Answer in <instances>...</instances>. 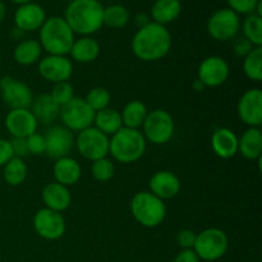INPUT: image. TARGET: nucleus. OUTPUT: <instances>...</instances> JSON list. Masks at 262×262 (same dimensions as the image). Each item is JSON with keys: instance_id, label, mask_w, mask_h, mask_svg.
Here are the masks:
<instances>
[{"instance_id": "nucleus-17", "label": "nucleus", "mask_w": 262, "mask_h": 262, "mask_svg": "<svg viewBox=\"0 0 262 262\" xmlns=\"http://www.w3.org/2000/svg\"><path fill=\"white\" fill-rule=\"evenodd\" d=\"M38 122L30 109H13L5 117V128L12 137L27 138L37 132Z\"/></svg>"}, {"instance_id": "nucleus-24", "label": "nucleus", "mask_w": 262, "mask_h": 262, "mask_svg": "<svg viewBox=\"0 0 262 262\" xmlns=\"http://www.w3.org/2000/svg\"><path fill=\"white\" fill-rule=\"evenodd\" d=\"M30 110L38 123L48 125L58 119L60 106L51 99L50 94H41L37 97H33Z\"/></svg>"}, {"instance_id": "nucleus-25", "label": "nucleus", "mask_w": 262, "mask_h": 262, "mask_svg": "<svg viewBox=\"0 0 262 262\" xmlns=\"http://www.w3.org/2000/svg\"><path fill=\"white\" fill-rule=\"evenodd\" d=\"M72 60L79 64H89L96 60L100 55V45L95 38L90 36H82L78 40H74L69 51Z\"/></svg>"}, {"instance_id": "nucleus-36", "label": "nucleus", "mask_w": 262, "mask_h": 262, "mask_svg": "<svg viewBox=\"0 0 262 262\" xmlns=\"http://www.w3.org/2000/svg\"><path fill=\"white\" fill-rule=\"evenodd\" d=\"M50 96L59 106H63V105L68 104L74 96V90L69 82H60V83L54 84L53 90L50 92Z\"/></svg>"}, {"instance_id": "nucleus-44", "label": "nucleus", "mask_w": 262, "mask_h": 262, "mask_svg": "<svg viewBox=\"0 0 262 262\" xmlns=\"http://www.w3.org/2000/svg\"><path fill=\"white\" fill-rule=\"evenodd\" d=\"M150 22H151L150 17H148L146 13H138V14L135 17V23L138 28L143 27V26H146Z\"/></svg>"}, {"instance_id": "nucleus-22", "label": "nucleus", "mask_w": 262, "mask_h": 262, "mask_svg": "<svg viewBox=\"0 0 262 262\" xmlns=\"http://www.w3.org/2000/svg\"><path fill=\"white\" fill-rule=\"evenodd\" d=\"M53 176L56 183L71 187L81 179L82 168L76 159L66 156V158L55 160L53 166Z\"/></svg>"}, {"instance_id": "nucleus-6", "label": "nucleus", "mask_w": 262, "mask_h": 262, "mask_svg": "<svg viewBox=\"0 0 262 262\" xmlns=\"http://www.w3.org/2000/svg\"><path fill=\"white\" fill-rule=\"evenodd\" d=\"M229 246V239L224 230L219 228H207L196 235L192 250L196 252L200 260L214 262L225 255Z\"/></svg>"}, {"instance_id": "nucleus-5", "label": "nucleus", "mask_w": 262, "mask_h": 262, "mask_svg": "<svg viewBox=\"0 0 262 262\" xmlns=\"http://www.w3.org/2000/svg\"><path fill=\"white\" fill-rule=\"evenodd\" d=\"M130 212L136 222L145 228H156L166 217V205L151 192H138L129 204Z\"/></svg>"}, {"instance_id": "nucleus-32", "label": "nucleus", "mask_w": 262, "mask_h": 262, "mask_svg": "<svg viewBox=\"0 0 262 262\" xmlns=\"http://www.w3.org/2000/svg\"><path fill=\"white\" fill-rule=\"evenodd\" d=\"M241 30L243 32V37L253 48L262 46V17H258L255 13L247 15L241 25Z\"/></svg>"}, {"instance_id": "nucleus-19", "label": "nucleus", "mask_w": 262, "mask_h": 262, "mask_svg": "<svg viewBox=\"0 0 262 262\" xmlns=\"http://www.w3.org/2000/svg\"><path fill=\"white\" fill-rule=\"evenodd\" d=\"M148 187L151 193L165 201L178 196L181 192V181L173 171L160 170L151 177Z\"/></svg>"}, {"instance_id": "nucleus-26", "label": "nucleus", "mask_w": 262, "mask_h": 262, "mask_svg": "<svg viewBox=\"0 0 262 262\" xmlns=\"http://www.w3.org/2000/svg\"><path fill=\"white\" fill-rule=\"evenodd\" d=\"M182 13L181 0H155L151 7L152 22L166 26L178 19Z\"/></svg>"}, {"instance_id": "nucleus-41", "label": "nucleus", "mask_w": 262, "mask_h": 262, "mask_svg": "<svg viewBox=\"0 0 262 262\" xmlns=\"http://www.w3.org/2000/svg\"><path fill=\"white\" fill-rule=\"evenodd\" d=\"M13 156L14 155H13L12 146H10L9 140L0 138V168L4 166Z\"/></svg>"}, {"instance_id": "nucleus-21", "label": "nucleus", "mask_w": 262, "mask_h": 262, "mask_svg": "<svg viewBox=\"0 0 262 262\" xmlns=\"http://www.w3.org/2000/svg\"><path fill=\"white\" fill-rule=\"evenodd\" d=\"M211 147L220 159H232L238 154V136L229 128H219L211 136Z\"/></svg>"}, {"instance_id": "nucleus-29", "label": "nucleus", "mask_w": 262, "mask_h": 262, "mask_svg": "<svg viewBox=\"0 0 262 262\" xmlns=\"http://www.w3.org/2000/svg\"><path fill=\"white\" fill-rule=\"evenodd\" d=\"M147 114V106L142 101H138V100L129 101L120 112L123 127L129 128V129H140L145 123Z\"/></svg>"}, {"instance_id": "nucleus-2", "label": "nucleus", "mask_w": 262, "mask_h": 262, "mask_svg": "<svg viewBox=\"0 0 262 262\" xmlns=\"http://www.w3.org/2000/svg\"><path fill=\"white\" fill-rule=\"evenodd\" d=\"M104 5L99 0H71L64 10V19L74 35L90 36L104 26Z\"/></svg>"}, {"instance_id": "nucleus-16", "label": "nucleus", "mask_w": 262, "mask_h": 262, "mask_svg": "<svg viewBox=\"0 0 262 262\" xmlns=\"http://www.w3.org/2000/svg\"><path fill=\"white\" fill-rule=\"evenodd\" d=\"M43 136L46 141L45 154L49 158L58 160V159L69 156V152L74 146L73 132L67 129L63 125H54L49 128L46 135Z\"/></svg>"}, {"instance_id": "nucleus-28", "label": "nucleus", "mask_w": 262, "mask_h": 262, "mask_svg": "<svg viewBox=\"0 0 262 262\" xmlns=\"http://www.w3.org/2000/svg\"><path fill=\"white\" fill-rule=\"evenodd\" d=\"M94 127L97 128L104 135L113 136L114 133H117L118 130L123 128L120 112L109 106L106 109L95 113Z\"/></svg>"}, {"instance_id": "nucleus-37", "label": "nucleus", "mask_w": 262, "mask_h": 262, "mask_svg": "<svg viewBox=\"0 0 262 262\" xmlns=\"http://www.w3.org/2000/svg\"><path fill=\"white\" fill-rule=\"evenodd\" d=\"M26 142H27L28 155L40 156L46 152L45 136L41 135V133H32V135L28 136V137L26 138Z\"/></svg>"}, {"instance_id": "nucleus-1", "label": "nucleus", "mask_w": 262, "mask_h": 262, "mask_svg": "<svg viewBox=\"0 0 262 262\" xmlns=\"http://www.w3.org/2000/svg\"><path fill=\"white\" fill-rule=\"evenodd\" d=\"M173 40L166 26L151 20L138 28L130 42L132 53L142 61H158L165 58L170 51Z\"/></svg>"}, {"instance_id": "nucleus-7", "label": "nucleus", "mask_w": 262, "mask_h": 262, "mask_svg": "<svg viewBox=\"0 0 262 262\" xmlns=\"http://www.w3.org/2000/svg\"><path fill=\"white\" fill-rule=\"evenodd\" d=\"M142 129L146 141L154 145H165L173 138L176 123L169 112L164 109H154L148 112Z\"/></svg>"}, {"instance_id": "nucleus-40", "label": "nucleus", "mask_w": 262, "mask_h": 262, "mask_svg": "<svg viewBox=\"0 0 262 262\" xmlns=\"http://www.w3.org/2000/svg\"><path fill=\"white\" fill-rule=\"evenodd\" d=\"M10 146H12L13 155L15 158L23 159L25 156L28 155V148H27V142H26V138L20 137H12V140H9Z\"/></svg>"}, {"instance_id": "nucleus-46", "label": "nucleus", "mask_w": 262, "mask_h": 262, "mask_svg": "<svg viewBox=\"0 0 262 262\" xmlns=\"http://www.w3.org/2000/svg\"><path fill=\"white\" fill-rule=\"evenodd\" d=\"M10 2L15 3V4H19V5H22V4H27V3L32 2V0H10Z\"/></svg>"}, {"instance_id": "nucleus-42", "label": "nucleus", "mask_w": 262, "mask_h": 262, "mask_svg": "<svg viewBox=\"0 0 262 262\" xmlns=\"http://www.w3.org/2000/svg\"><path fill=\"white\" fill-rule=\"evenodd\" d=\"M233 48H234L235 55L239 56V58H245V56L247 55L251 50H252L253 46L251 45V43L248 42L245 37H239L235 40L234 46H233Z\"/></svg>"}, {"instance_id": "nucleus-31", "label": "nucleus", "mask_w": 262, "mask_h": 262, "mask_svg": "<svg viewBox=\"0 0 262 262\" xmlns=\"http://www.w3.org/2000/svg\"><path fill=\"white\" fill-rule=\"evenodd\" d=\"M130 19L129 10L120 4H112L109 7H104V15H102V22L104 26L110 28L120 30L125 27Z\"/></svg>"}, {"instance_id": "nucleus-18", "label": "nucleus", "mask_w": 262, "mask_h": 262, "mask_svg": "<svg viewBox=\"0 0 262 262\" xmlns=\"http://www.w3.org/2000/svg\"><path fill=\"white\" fill-rule=\"evenodd\" d=\"M46 12L40 4L30 2L18 7L14 13V25L22 32L40 30L46 20Z\"/></svg>"}, {"instance_id": "nucleus-38", "label": "nucleus", "mask_w": 262, "mask_h": 262, "mask_svg": "<svg viewBox=\"0 0 262 262\" xmlns=\"http://www.w3.org/2000/svg\"><path fill=\"white\" fill-rule=\"evenodd\" d=\"M228 5L238 15L253 14L260 0H227Z\"/></svg>"}, {"instance_id": "nucleus-27", "label": "nucleus", "mask_w": 262, "mask_h": 262, "mask_svg": "<svg viewBox=\"0 0 262 262\" xmlns=\"http://www.w3.org/2000/svg\"><path fill=\"white\" fill-rule=\"evenodd\" d=\"M42 48L36 40H23L18 43L13 51V58L15 63L23 67H30L40 61Z\"/></svg>"}, {"instance_id": "nucleus-48", "label": "nucleus", "mask_w": 262, "mask_h": 262, "mask_svg": "<svg viewBox=\"0 0 262 262\" xmlns=\"http://www.w3.org/2000/svg\"><path fill=\"white\" fill-rule=\"evenodd\" d=\"M68 2H71V0H68Z\"/></svg>"}, {"instance_id": "nucleus-13", "label": "nucleus", "mask_w": 262, "mask_h": 262, "mask_svg": "<svg viewBox=\"0 0 262 262\" xmlns=\"http://www.w3.org/2000/svg\"><path fill=\"white\" fill-rule=\"evenodd\" d=\"M229 64L224 58L217 55L207 56L201 61L197 69V79L209 89H215L224 84L229 78Z\"/></svg>"}, {"instance_id": "nucleus-47", "label": "nucleus", "mask_w": 262, "mask_h": 262, "mask_svg": "<svg viewBox=\"0 0 262 262\" xmlns=\"http://www.w3.org/2000/svg\"><path fill=\"white\" fill-rule=\"evenodd\" d=\"M0 64H2V55H0Z\"/></svg>"}, {"instance_id": "nucleus-9", "label": "nucleus", "mask_w": 262, "mask_h": 262, "mask_svg": "<svg viewBox=\"0 0 262 262\" xmlns=\"http://www.w3.org/2000/svg\"><path fill=\"white\" fill-rule=\"evenodd\" d=\"M59 118L61 119L63 127L71 132L79 133L94 125L95 112L87 105L82 97H73L68 104L60 107Z\"/></svg>"}, {"instance_id": "nucleus-20", "label": "nucleus", "mask_w": 262, "mask_h": 262, "mask_svg": "<svg viewBox=\"0 0 262 262\" xmlns=\"http://www.w3.org/2000/svg\"><path fill=\"white\" fill-rule=\"evenodd\" d=\"M41 196H42V202L46 209L56 212L66 211L72 202V196L68 187L56 183V182L46 184Z\"/></svg>"}, {"instance_id": "nucleus-10", "label": "nucleus", "mask_w": 262, "mask_h": 262, "mask_svg": "<svg viewBox=\"0 0 262 262\" xmlns=\"http://www.w3.org/2000/svg\"><path fill=\"white\" fill-rule=\"evenodd\" d=\"M109 136L100 132L94 125L86 129L81 130L74 140L77 150L90 161L99 160V159L107 158L109 155Z\"/></svg>"}, {"instance_id": "nucleus-34", "label": "nucleus", "mask_w": 262, "mask_h": 262, "mask_svg": "<svg viewBox=\"0 0 262 262\" xmlns=\"http://www.w3.org/2000/svg\"><path fill=\"white\" fill-rule=\"evenodd\" d=\"M110 100H112V95H110L109 90L100 86L94 87V89L90 90V91L87 92L86 97H84V101L87 102V105H89L95 113L109 107Z\"/></svg>"}, {"instance_id": "nucleus-14", "label": "nucleus", "mask_w": 262, "mask_h": 262, "mask_svg": "<svg viewBox=\"0 0 262 262\" xmlns=\"http://www.w3.org/2000/svg\"><path fill=\"white\" fill-rule=\"evenodd\" d=\"M238 117L248 127L260 128L262 124V91L258 87L247 90L241 96L237 106Z\"/></svg>"}, {"instance_id": "nucleus-45", "label": "nucleus", "mask_w": 262, "mask_h": 262, "mask_svg": "<svg viewBox=\"0 0 262 262\" xmlns=\"http://www.w3.org/2000/svg\"><path fill=\"white\" fill-rule=\"evenodd\" d=\"M5 14H7V8H5L4 3H3L2 0H0V23H2L3 20H4Z\"/></svg>"}, {"instance_id": "nucleus-39", "label": "nucleus", "mask_w": 262, "mask_h": 262, "mask_svg": "<svg viewBox=\"0 0 262 262\" xmlns=\"http://www.w3.org/2000/svg\"><path fill=\"white\" fill-rule=\"evenodd\" d=\"M196 233L191 229H182L177 234V245L182 247L183 250H192L196 241Z\"/></svg>"}, {"instance_id": "nucleus-3", "label": "nucleus", "mask_w": 262, "mask_h": 262, "mask_svg": "<svg viewBox=\"0 0 262 262\" xmlns=\"http://www.w3.org/2000/svg\"><path fill=\"white\" fill-rule=\"evenodd\" d=\"M74 32L63 17L46 18L40 28V45L48 55L67 56L74 42Z\"/></svg>"}, {"instance_id": "nucleus-43", "label": "nucleus", "mask_w": 262, "mask_h": 262, "mask_svg": "<svg viewBox=\"0 0 262 262\" xmlns=\"http://www.w3.org/2000/svg\"><path fill=\"white\" fill-rule=\"evenodd\" d=\"M173 262H201L193 250H182Z\"/></svg>"}, {"instance_id": "nucleus-33", "label": "nucleus", "mask_w": 262, "mask_h": 262, "mask_svg": "<svg viewBox=\"0 0 262 262\" xmlns=\"http://www.w3.org/2000/svg\"><path fill=\"white\" fill-rule=\"evenodd\" d=\"M243 72L253 82L262 81V46L253 48L243 58Z\"/></svg>"}, {"instance_id": "nucleus-4", "label": "nucleus", "mask_w": 262, "mask_h": 262, "mask_svg": "<svg viewBox=\"0 0 262 262\" xmlns=\"http://www.w3.org/2000/svg\"><path fill=\"white\" fill-rule=\"evenodd\" d=\"M147 141L140 129L124 128L118 130L109 140V154L122 164L136 163L143 156Z\"/></svg>"}, {"instance_id": "nucleus-35", "label": "nucleus", "mask_w": 262, "mask_h": 262, "mask_svg": "<svg viewBox=\"0 0 262 262\" xmlns=\"http://www.w3.org/2000/svg\"><path fill=\"white\" fill-rule=\"evenodd\" d=\"M114 173L115 166L110 159L102 158L99 159V160L92 161L91 174L95 181L104 183V182L110 181L114 177Z\"/></svg>"}, {"instance_id": "nucleus-30", "label": "nucleus", "mask_w": 262, "mask_h": 262, "mask_svg": "<svg viewBox=\"0 0 262 262\" xmlns=\"http://www.w3.org/2000/svg\"><path fill=\"white\" fill-rule=\"evenodd\" d=\"M3 177L9 186L18 187L27 178V165L25 160L13 156L4 166H3Z\"/></svg>"}, {"instance_id": "nucleus-15", "label": "nucleus", "mask_w": 262, "mask_h": 262, "mask_svg": "<svg viewBox=\"0 0 262 262\" xmlns=\"http://www.w3.org/2000/svg\"><path fill=\"white\" fill-rule=\"evenodd\" d=\"M38 73L54 84L68 82L73 74V63L68 56L48 55L38 61Z\"/></svg>"}, {"instance_id": "nucleus-11", "label": "nucleus", "mask_w": 262, "mask_h": 262, "mask_svg": "<svg viewBox=\"0 0 262 262\" xmlns=\"http://www.w3.org/2000/svg\"><path fill=\"white\" fill-rule=\"evenodd\" d=\"M0 95L3 102L10 110L30 109L33 100L32 90L30 86L8 76L0 79Z\"/></svg>"}, {"instance_id": "nucleus-23", "label": "nucleus", "mask_w": 262, "mask_h": 262, "mask_svg": "<svg viewBox=\"0 0 262 262\" xmlns=\"http://www.w3.org/2000/svg\"><path fill=\"white\" fill-rule=\"evenodd\" d=\"M238 154L247 160H261L262 132L260 128L248 127L238 137Z\"/></svg>"}, {"instance_id": "nucleus-12", "label": "nucleus", "mask_w": 262, "mask_h": 262, "mask_svg": "<svg viewBox=\"0 0 262 262\" xmlns=\"http://www.w3.org/2000/svg\"><path fill=\"white\" fill-rule=\"evenodd\" d=\"M33 229L42 239L58 241L66 233L67 223L61 212L43 207L38 210L33 216Z\"/></svg>"}, {"instance_id": "nucleus-8", "label": "nucleus", "mask_w": 262, "mask_h": 262, "mask_svg": "<svg viewBox=\"0 0 262 262\" xmlns=\"http://www.w3.org/2000/svg\"><path fill=\"white\" fill-rule=\"evenodd\" d=\"M241 15L230 8H222L210 15L207 20V33L219 42L234 40L241 31Z\"/></svg>"}]
</instances>
